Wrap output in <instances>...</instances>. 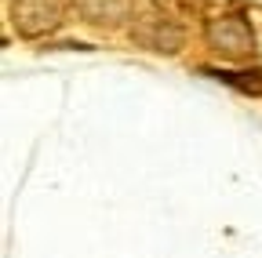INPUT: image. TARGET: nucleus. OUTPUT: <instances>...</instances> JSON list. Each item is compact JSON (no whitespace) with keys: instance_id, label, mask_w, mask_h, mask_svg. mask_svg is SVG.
<instances>
[{"instance_id":"f03ea898","label":"nucleus","mask_w":262,"mask_h":258,"mask_svg":"<svg viewBox=\"0 0 262 258\" xmlns=\"http://www.w3.org/2000/svg\"><path fill=\"white\" fill-rule=\"evenodd\" d=\"M11 15H15L18 33L40 37V33H51V29L62 22V4L58 0H15Z\"/></svg>"},{"instance_id":"20e7f679","label":"nucleus","mask_w":262,"mask_h":258,"mask_svg":"<svg viewBox=\"0 0 262 258\" xmlns=\"http://www.w3.org/2000/svg\"><path fill=\"white\" fill-rule=\"evenodd\" d=\"M73 4L84 15V22L95 26H117L131 15V0H73Z\"/></svg>"},{"instance_id":"7ed1b4c3","label":"nucleus","mask_w":262,"mask_h":258,"mask_svg":"<svg viewBox=\"0 0 262 258\" xmlns=\"http://www.w3.org/2000/svg\"><path fill=\"white\" fill-rule=\"evenodd\" d=\"M135 40L149 51H179L182 44V29L160 15H146L139 26H135Z\"/></svg>"},{"instance_id":"39448f33","label":"nucleus","mask_w":262,"mask_h":258,"mask_svg":"<svg viewBox=\"0 0 262 258\" xmlns=\"http://www.w3.org/2000/svg\"><path fill=\"white\" fill-rule=\"evenodd\" d=\"M208 77L237 87V91H248V95H262V69H251V73H226V69H204Z\"/></svg>"},{"instance_id":"f257e3e1","label":"nucleus","mask_w":262,"mask_h":258,"mask_svg":"<svg viewBox=\"0 0 262 258\" xmlns=\"http://www.w3.org/2000/svg\"><path fill=\"white\" fill-rule=\"evenodd\" d=\"M204 37L211 44V51L226 55V58H248L255 51V33L251 26L241 18V15H219L208 22Z\"/></svg>"}]
</instances>
